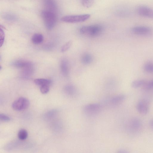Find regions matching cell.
I'll list each match as a JSON object with an SVG mask.
<instances>
[{"mask_svg":"<svg viewBox=\"0 0 153 153\" xmlns=\"http://www.w3.org/2000/svg\"><path fill=\"white\" fill-rule=\"evenodd\" d=\"M93 0H82V5L85 7H89L93 4Z\"/></svg>","mask_w":153,"mask_h":153,"instance_id":"obj_22","label":"cell"},{"mask_svg":"<svg viewBox=\"0 0 153 153\" xmlns=\"http://www.w3.org/2000/svg\"><path fill=\"white\" fill-rule=\"evenodd\" d=\"M64 91L67 94L70 96H74L76 93L75 87L71 85H65L64 88Z\"/></svg>","mask_w":153,"mask_h":153,"instance_id":"obj_13","label":"cell"},{"mask_svg":"<svg viewBox=\"0 0 153 153\" xmlns=\"http://www.w3.org/2000/svg\"><path fill=\"white\" fill-rule=\"evenodd\" d=\"M149 124L151 128L153 129V118L151 119L149 121Z\"/></svg>","mask_w":153,"mask_h":153,"instance_id":"obj_28","label":"cell"},{"mask_svg":"<svg viewBox=\"0 0 153 153\" xmlns=\"http://www.w3.org/2000/svg\"><path fill=\"white\" fill-rule=\"evenodd\" d=\"M101 105L97 103H93L87 104L83 108L85 114L88 116H94L98 114L100 111Z\"/></svg>","mask_w":153,"mask_h":153,"instance_id":"obj_4","label":"cell"},{"mask_svg":"<svg viewBox=\"0 0 153 153\" xmlns=\"http://www.w3.org/2000/svg\"><path fill=\"white\" fill-rule=\"evenodd\" d=\"M131 32L134 34L140 36H148L153 32V29L151 27L144 25L136 26L131 29Z\"/></svg>","mask_w":153,"mask_h":153,"instance_id":"obj_6","label":"cell"},{"mask_svg":"<svg viewBox=\"0 0 153 153\" xmlns=\"http://www.w3.org/2000/svg\"><path fill=\"white\" fill-rule=\"evenodd\" d=\"M40 91L43 94H46L48 93L50 90L49 85H43L40 86Z\"/></svg>","mask_w":153,"mask_h":153,"instance_id":"obj_24","label":"cell"},{"mask_svg":"<svg viewBox=\"0 0 153 153\" xmlns=\"http://www.w3.org/2000/svg\"><path fill=\"white\" fill-rule=\"evenodd\" d=\"M90 17L89 14L66 16L62 17L61 20L69 23H76L83 22L88 20Z\"/></svg>","mask_w":153,"mask_h":153,"instance_id":"obj_3","label":"cell"},{"mask_svg":"<svg viewBox=\"0 0 153 153\" xmlns=\"http://www.w3.org/2000/svg\"><path fill=\"white\" fill-rule=\"evenodd\" d=\"M30 105L29 100L24 97H20L14 101L12 104L13 109L17 111H21L27 108Z\"/></svg>","mask_w":153,"mask_h":153,"instance_id":"obj_5","label":"cell"},{"mask_svg":"<svg viewBox=\"0 0 153 153\" xmlns=\"http://www.w3.org/2000/svg\"><path fill=\"white\" fill-rule=\"evenodd\" d=\"M0 120L2 121L7 122L10 121L11 120V118L5 114H0Z\"/></svg>","mask_w":153,"mask_h":153,"instance_id":"obj_25","label":"cell"},{"mask_svg":"<svg viewBox=\"0 0 153 153\" xmlns=\"http://www.w3.org/2000/svg\"><path fill=\"white\" fill-rule=\"evenodd\" d=\"M119 153H128V152L127 151V150H125V149H120V150H119V151L118 152Z\"/></svg>","mask_w":153,"mask_h":153,"instance_id":"obj_29","label":"cell"},{"mask_svg":"<svg viewBox=\"0 0 153 153\" xmlns=\"http://www.w3.org/2000/svg\"><path fill=\"white\" fill-rule=\"evenodd\" d=\"M0 46L1 47L4 42V34L3 30L1 28L0 31Z\"/></svg>","mask_w":153,"mask_h":153,"instance_id":"obj_26","label":"cell"},{"mask_svg":"<svg viewBox=\"0 0 153 153\" xmlns=\"http://www.w3.org/2000/svg\"><path fill=\"white\" fill-rule=\"evenodd\" d=\"M147 81L143 79H137L133 81L131 83L132 87L134 88H137L141 86H143Z\"/></svg>","mask_w":153,"mask_h":153,"instance_id":"obj_17","label":"cell"},{"mask_svg":"<svg viewBox=\"0 0 153 153\" xmlns=\"http://www.w3.org/2000/svg\"><path fill=\"white\" fill-rule=\"evenodd\" d=\"M41 16L46 28L51 30L54 27L56 21V16L53 12L48 10H43Z\"/></svg>","mask_w":153,"mask_h":153,"instance_id":"obj_2","label":"cell"},{"mask_svg":"<svg viewBox=\"0 0 153 153\" xmlns=\"http://www.w3.org/2000/svg\"><path fill=\"white\" fill-rule=\"evenodd\" d=\"M136 108L137 111L142 114H146L149 110L148 102L145 100H141L137 102Z\"/></svg>","mask_w":153,"mask_h":153,"instance_id":"obj_8","label":"cell"},{"mask_svg":"<svg viewBox=\"0 0 153 153\" xmlns=\"http://www.w3.org/2000/svg\"><path fill=\"white\" fill-rule=\"evenodd\" d=\"M142 126V123L140 119L137 117H134L131 120L129 127L132 131L137 132L141 129Z\"/></svg>","mask_w":153,"mask_h":153,"instance_id":"obj_9","label":"cell"},{"mask_svg":"<svg viewBox=\"0 0 153 153\" xmlns=\"http://www.w3.org/2000/svg\"><path fill=\"white\" fill-rule=\"evenodd\" d=\"M143 68L144 71L148 73H153V62H148L144 65Z\"/></svg>","mask_w":153,"mask_h":153,"instance_id":"obj_20","label":"cell"},{"mask_svg":"<svg viewBox=\"0 0 153 153\" xmlns=\"http://www.w3.org/2000/svg\"><path fill=\"white\" fill-rule=\"evenodd\" d=\"M60 69L62 75L67 77L69 74V66L68 61L65 59H63L60 63Z\"/></svg>","mask_w":153,"mask_h":153,"instance_id":"obj_10","label":"cell"},{"mask_svg":"<svg viewBox=\"0 0 153 153\" xmlns=\"http://www.w3.org/2000/svg\"><path fill=\"white\" fill-rule=\"evenodd\" d=\"M28 136V132L25 129H22L19 130L18 134V137L21 140H25Z\"/></svg>","mask_w":153,"mask_h":153,"instance_id":"obj_19","label":"cell"},{"mask_svg":"<svg viewBox=\"0 0 153 153\" xmlns=\"http://www.w3.org/2000/svg\"><path fill=\"white\" fill-rule=\"evenodd\" d=\"M126 98L125 96L122 94L113 96L110 99V103L113 105H117L124 101Z\"/></svg>","mask_w":153,"mask_h":153,"instance_id":"obj_12","label":"cell"},{"mask_svg":"<svg viewBox=\"0 0 153 153\" xmlns=\"http://www.w3.org/2000/svg\"><path fill=\"white\" fill-rule=\"evenodd\" d=\"M102 27L98 25L84 26L79 30L80 33L90 37H96L99 35L102 32Z\"/></svg>","mask_w":153,"mask_h":153,"instance_id":"obj_1","label":"cell"},{"mask_svg":"<svg viewBox=\"0 0 153 153\" xmlns=\"http://www.w3.org/2000/svg\"><path fill=\"white\" fill-rule=\"evenodd\" d=\"M34 82L36 84L40 86L45 85H50L51 83V81L50 80L43 78L36 79Z\"/></svg>","mask_w":153,"mask_h":153,"instance_id":"obj_16","label":"cell"},{"mask_svg":"<svg viewBox=\"0 0 153 153\" xmlns=\"http://www.w3.org/2000/svg\"><path fill=\"white\" fill-rule=\"evenodd\" d=\"M72 44V42L71 40L67 42L61 48V51L64 52L67 51L70 48Z\"/></svg>","mask_w":153,"mask_h":153,"instance_id":"obj_21","label":"cell"},{"mask_svg":"<svg viewBox=\"0 0 153 153\" xmlns=\"http://www.w3.org/2000/svg\"><path fill=\"white\" fill-rule=\"evenodd\" d=\"M13 65L16 68L22 69L33 65L30 62L24 60H18L15 61L13 63Z\"/></svg>","mask_w":153,"mask_h":153,"instance_id":"obj_11","label":"cell"},{"mask_svg":"<svg viewBox=\"0 0 153 153\" xmlns=\"http://www.w3.org/2000/svg\"><path fill=\"white\" fill-rule=\"evenodd\" d=\"M137 13L141 16L153 19V9L144 5H140L136 9Z\"/></svg>","mask_w":153,"mask_h":153,"instance_id":"obj_7","label":"cell"},{"mask_svg":"<svg viewBox=\"0 0 153 153\" xmlns=\"http://www.w3.org/2000/svg\"><path fill=\"white\" fill-rule=\"evenodd\" d=\"M44 37L42 34L40 33L34 34L32 38L33 43L35 44H39L41 43L43 41Z\"/></svg>","mask_w":153,"mask_h":153,"instance_id":"obj_14","label":"cell"},{"mask_svg":"<svg viewBox=\"0 0 153 153\" xmlns=\"http://www.w3.org/2000/svg\"><path fill=\"white\" fill-rule=\"evenodd\" d=\"M33 65L23 68L22 75L24 77H27L30 76L33 72Z\"/></svg>","mask_w":153,"mask_h":153,"instance_id":"obj_18","label":"cell"},{"mask_svg":"<svg viewBox=\"0 0 153 153\" xmlns=\"http://www.w3.org/2000/svg\"><path fill=\"white\" fill-rule=\"evenodd\" d=\"M56 111L54 110H52L48 112L45 114L46 117L50 118L52 116H53L55 114Z\"/></svg>","mask_w":153,"mask_h":153,"instance_id":"obj_27","label":"cell"},{"mask_svg":"<svg viewBox=\"0 0 153 153\" xmlns=\"http://www.w3.org/2000/svg\"><path fill=\"white\" fill-rule=\"evenodd\" d=\"M143 87L144 89L146 90L153 89V79L149 82H147Z\"/></svg>","mask_w":153,"mask_h":153,"instance_id":"obj_23","label":"cell"},{"mask_svg":"<svg viewBox=\"0 0 153 153\" xmlns=\"http://www.w3.org/2000/svg\"><path fill=\"white\" fill-rule=\"evenodd\" d=\"M92 59L91 55L88 53H85L83 54L81 58L82 63L85 65L90 64L92 62Z\"/></svg>","mask_w":153,"mask_h":153,"instance_id":"obj_15","label":"cell"}]
</instances>
